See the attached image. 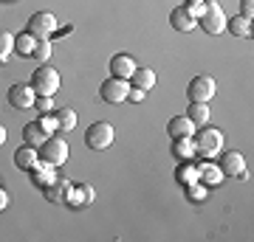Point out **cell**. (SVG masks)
<instances>
[{
  "label": "cell",
  "mask_w": 254,
  "mask_h": 242,
  "mask_svg": "<svg viewBox=\"0 0 254 242\" xmlns=\"http://www.w3.org/2000/svg\"><path fill=\"white\" fill-rule=\"evenodd\" d=\"M192 144H195V158H203V161H215L220 152H223V133L215 130V127H198L195 133H192Z\"/></svg>",
  "instance_id": "cell-1"
},
{
  "label": "cell",
  "mask_w": 254,
  "mask_h": 242,
  "mask_svg": "<svg viewBox=\"0 0 254 242\" xmlns=\"http://www.w3.org/2000/svg\"><path fill=\"white\" fill-rule=\"evenodd\" d=\"M37 155H40V163H48V166H60V163L68 161V155H71V149H68V141L65 138H60V135H48L46 141L37 146Z\"/></svg>",
  "instance_id": "cell-2"
},
{
  "label": "cell",
  "mask_w": 254,
  "mask_h": 242,
  "mask_svg": "<svg viewBox=\"0 0 254 242\" xmlns=\"http://www.w3.org/2000/svg\"><path fill=\"white\" fill-rule=\"evenodd\" d=\"M198 26L206 31V34H223L226 31V14L215 0H203L198 14Z\"/></svg>",
  "instance_id": "cell-3"
},
{
  "label": "cell",
  "mask_w": 254,
  "mask_h": 242,
  "mask_svg": "<svg viewBox=\"0 0 254 242\" xmlns=\"http://www.w3.org/2000/svg\"><path fill=\"white\" fill-rule=\"evenodd\" d=\"M31 88H34L37 96H54L60 90V73L57 68H48L46 62H40V68H34V76H31Z\"/></svg>",
  "instance_id": "cell-4"
},
{
  "label": "cell",
  "mask_w": 254,
  "mask_h": 242,
  "mask_svg": "<svg viewBox=\"0 0 254 242\" xmlns=\"http://www.w3.org/2000/svg\"><path fill=\"white\" fill-rule=\"evenodd\" d=\"M113 138H116V130H113V124H108V121H96V124H91L88 133H85L88 149H96V152L108 149L110 144H113Z\"/></svg>",
  "instance_id": "cell-5"
},
{
  "label": "cell",
  "mask_w": 254,
  "mask_h": 242,
  "mask_svg": "<svg viewBox=\"0 0 254 242\" xmlns=\"http://www.w3.org/2000/svg\"><path fill=\"white\" fill-rule=\"evenodd\" d=\"M57 17L51 14V11H37V14H31L28 17V26L26 31L31 37H37V40H48L51 34H57Z\"/></svg>",
  "instance_id": "cell-6"
},
{
  "label": "cell",
  "mask_w": 254,
  "mask_h": 242,
  "mask_svg": "<svg viewBox=\"0 0 254 242\" xmlns=\"http://www.w3.org/2000/svg\"><path fill=\"white\" fill-rule=\"evenodd\" d=\"M218 93V88H215V79L212 76H206V73H200V76H195V79L187 85V96H190V101H206Z\"/></svg>",
  "instance_id": "cell-7"
},
{
  "label": "cell",
  "mask_w": 254,
  "mask_h": 242,
  "mask_svg": "<svg viewBox=\"0 0 254 242\" xmlns=\"http://www.w3.org/2000/svg\"><path fill=\"white\" fill-rule=\"evenodd\" d=\"M102 99L108 101V104H122L127 99V93H130V82L127 79H119V76H110V79L102 82Z\"/></svg>",
  "instance_id": "cell-8"
},
{
  "label": "cell",
  "mask_w": 254,
  "mask_h": 242,
  "mask_svg": "<svg viewBox=\"0 0 254 242\" xmlns=\"http://www.w3.org/2000/svg\"><path fill=\"white\" fill-rule=\"evenodd\" d=\"M34 99H37V93H34L31 85H11V88H9V104L14 110L34 107Z\"/></svg>",
  "instance_id": "cell-9"
},
{
  "label": "cell",
  "mask_w": 254,
  "mask_h": 242,
  "mask_svg": "<svg viewBox=\"0 0 254 242\" xmlns=\"http://www.w3.org/2000/svg\"><path fill=\"white\" fill-rule=\"evenodd\" d=\"M170 26H173L175 31H192V28L198 26V17H195L192 9L184 3V6H175V9L170 11Z\"/></svg>",
  "instance_id": "cell-10"
},
{
  "label": "cell",
  "mask_w": 254,
  "mask_h": 242,
  "mask_svg": "<svg viewBox=\"0 0 254 242\" xmlns=\"http://www.w3.org/2000/svg\"><path fill=\"white\" fill-rule=\"evenodd\" d=\"M220 158V172H223V178H237V175H240V172H246V158L240 152H235V149H232V152H220L218 155Z\"/></svg>",
  "instance_id": "cell-11"
},
{
  "label": "cell",
  "mask_w": 254,
  "mask_h": 242,
  "mask_svg": "<svg viewBox=\"0 0 254 242\" xmlns=\"http://www.w3.org/2000/svg\"><path fill=\"white\" fill-rule=\"evenodd\" d=\"M198 180L206 189H215L223 183V172H220V166L215 161H200L198 163Z\"/></svg>",
  "instance_id": "cell-12"
},
{
  "label": "cell",
  "mask_w": 254,
  "mask_h": 242,
  "mask_svg": "<svg viewBox=\"0 0 254 242\" xmlns=\"http://www.w3.org/2000/svg\"><path fill=\"white\" fill-rule=\"evenodd\" d=\"M71 189H73V183L68 178H54V183H48L43 192H46V197L51 200V203H68Z\"/></svg>",
  "instance_id": "cell-13"
},
{
  "label": "cell",
  "mask_w": 254,
  "mask_h": 242,
  "mask_svg": "<svg viewBox=\"0 0 254 242\" xmlns=\"http://www.w3.org/2000/svg\"><path fill=\"white\" fill-rule=\"evenodd\" d=\"M136 71V59L130 54H113L110 56V76H119V79H130Z\"/></svg>",
  "instance_id": "cell-14"
},
{
  "label": "cell",
  "mask_w": 254,
  "mask_h": 242,
  "mask_svg": "<svg viewBox=\"0 0 254 242\" xmlns=\"http://www.w3.org/2000/svg\"><path fill=\"white\" fill-rule=\"evenodd\" d=\"M37 163H40V155H37V146H31V144H23L14 152V166L20 172H31Z\"/></svg>",
  "instance_id": "cell-15"
},
{
  "label": "cell",
  "mask_w": 254,
  "mask_h": 242,
  "mask_svg": "<svg viewBox=\"0 0 254 242\" xmlns=\"http://www.w3.org/2000/svg\"><path fill=\"white\" fill-rule=\"evenodd\" d=\"M195 130H198V127L192 124L187 116H173L167 121V135H170V138H192Z\"/></svg>",
  "instance_id": "cell-16"
},
{
  "label": "cell",
  "mask_w": 254,
  "mask_h": 242,
  "mask_svg": "<svg viewBox=\"0 0 254 242\" xmlns=\"http://www.w3.org/2000/svg\"><path fill=\"white\" fill-rule=\"evenodd\" d=\"M93 197H96V192H93L91 183H76L71 189V197H68V206L73 208H82V206H91Z\"/></svg>",
  "instance_id": "cell-17"
},
{
  "label": "cell",
  "mask_w": 254,
  "mask_h": 242,
  "mask_svg": "<svg viewBox=\"0 0 254 242\" xmlns=\"http://www.w3.org/2000/svg\"><path fill=\"white\" fill-rule=\"evenodd\" d=\"M127 82H130L133 88L153 90L155 88V71H153V68H136V71H133V76H130Z\"/></svg>",
  "instance_id": "cell-18"
},
{
  "label": "cell",
  "mask_w": 254,
  "mask_h": 242,
  "mask_svg": "<svg viewBox=\"0 0 254 242\" xmlns=\"http://www.w3.org/2000/svg\"><path fill=\"white\" fill-rule=\"evenodd\" d=\"M175 180L181 186H190L198 180V163L195 161H178V169H175Z\"/></svg>",
  "instance_id": "cell-19"
},
{
  "label": "cell",
  "mask_w": 254,
  "mask_h": 242,
  "mask_svg": "<svg viewBox=\"0 0 254 242\" xmlns=\"http://www.w3.org/2000/svg\"><path fill=\"white\" fill-rule=\"evenodd\" d=\"M48 135H51V133H46L40 121H28V124L23 127V141H26V144H31V146H40V144L46 141Z\"/></svg>",
  "instance_id": "cell-20"
},
{
  "label": "cell",
  "mask_w": 254,
  "mask_h": 242,
  "mask_svg": "<svg viewBox=\"0 0 254 242\" xmlns=\"http://www.w3.org/2000/svg\"><path fill=\"white\" fill-rule=\"evenodd\" d=\"M54 166H48V163H37L34 169H31V183L37 189H46L48 183H54Z\"/></svg>",
  "instance_id": "cell-21"
},
{
  "label": "cell",
  "mask_w": 254,
  "mask_h": 242,
  "mask_svg": "<svg viewBox=\"0 0 254 242\" xmlns=\"http://www.w3.org/2000/svg\"><path fill=\"white\" fill-rule=\"evenodd\" d=\"M226 31L232 37H252V20L237 14V17H226Z\"/></svg>",
  "instance_id": "cell-22"
},
{
  "label": "cell",
  "mask_w": 254,
  "mask_h": 242,
  "mask_svg": "<svg viewBox=\"0 0 254 242\" xmlns=\"http://www.w3.org/2000/svg\"><path fill=\"white\" fill-rule=\"evenodd\" d=\"M187 118H190L195 127H203L209 121V104H206V101H190V107H187Z\"/></svg>",
  "instance_id": "cell-23"
},
{
  "label": "cell",
  "mask_w": 254,
  "mask_h": 242,
  "mask_svg": "<svg viewBox=\"0 0 254 242\" xmlns=\"http://www.w3.org/2000/svg\"><path fill=\"white\" fill-rule=\"evenodd\" d=\"M54 121H57V133H71L73 127H76V113L71 107L54 110Z\"/></svg>",
  "instance_id": "cell-24"
},
{
  "label": "cell",
  "mask_w": 254,
  "mask_h": 242,
  "mask_svg": "<svg viewBox=\"0 0 254 242\" xmlns=\"http://www.w3.org/2000/svg\"><path fill=\"white\" fill-rule=\"evenodd\" d=\"M173 158H178V161H192L195 158L192 138H173Z\"/></svg>",
  "instance_id": "cell-25"
},
{
  "label": "cell",
  "mask_w": 254,
  "mask_h": 242,
  "mask_svg": "<svg viewBox=\"0 0 254 242\" xmlns=\"http://www.w3.org/2000/svg\"><path fill=\"white\" fill-rule=\"evenodd\" d=\"M34 45H37V37H31L28 31L14 37V51H17L20 56H31L34 54Z\"/></svg>",
  "instance_id": "cell-26"
},
{
  "label": "cell",
  "mask_w": 254,
  "mask_h": 242,
  "mask_svg": "<svg viewBox=\"0 0 254 242\" xmlns=\"http://www.w3.org/2000/svg\"><path fill=\"white\" fill-rule=\"evenodd\" d=\"M14 51V34H9L6 28H0V65L6 62Z\"/></svg>",
  "instance_id": "cell-27"
},
{
  "label": "cell",
  "mask_w": 254,
  "mask_h": 242,
  "mask_svg": "<svg viewBox=\"0 0 254 242\" xmlns=\"http://www.w3.org/2000/svg\"><path fill=\"white\" fill-rule=\"evenodd\" d=\"M31 56H34L37 62H48V56H51V40H37Z\"/></svg>",
  "instance_id": "cell-28"
},
{
  "label": "cell",
  "mask_w": 254,
  "mask_h": 242,
  "mask_svg": "<svg viewBox=\"0 0 254 242\" xmlns=\"http://www.w3.org/2000/svg\"><path fill=\"white\" fill-rule=\"evenodd\" d=\"M187 194H190L192 203H203V200H206V186H203L200 180H195V183L187 186Z\"/></svg>",
  "instance_id": "cell-29"
},
{
  "label": "cell",
  "mask_w": 254,
  "mask_h": 242,
  "mask_svg": "<svg viewBox=\"0 0 254 242\" xmlns=\"http://www.w3.org/2000/svg\"><path fill=\"white\" fill-rule=\"evenodd\" d=\"M34 107L40 110V113H54V101H51V96H37Z\"/></svg>",
  "instance_id": "cell-30"
},
{
  "label": "cell",
  "mask_w": 254,
  "mask_h": 242,
  "mask_svg": "<svg viewBox=\"0 0 254 242\" xmlns=\"http://www.w3.org/2000/svg\"><path fill=\"white\" fill-rule=\"evenodd\" d=\"M37 121H40V124H43V130H46V133H54V130H57V121H54V113H51V116H46V113H43V116L37 118Z\"/></svg>",
  "instance_id": "cell-31"
},
{
  "label": "cell",
  "mask_w": 254,
  "mask_h": 242,
  "mask_svg": "<svg viewBox=\"0 0 254 242\" xmlns=\"http://www.w3.org/2000/svg\"><path fill=\"white\" fill-rule=\"evenodd\" d=\"M144 96H147V90L133 88V85H130V93H127V99H130V101H144Z\"/></svg>",
  "instance_id": "cell-32"
},
{
  "label": "cell",
  "mask_w": 254,
  "mask_h": 242,
  "mask_svg": "<svg viewBox=\"0 0 254 242\" xmlns=\"http://www.w3.org/2000/svg\"><path fill=\"white\" fill-rule=\"evenodd\" d=\"M240 14L252 20V14H254V0H240Z\"/></svg>",
  "instance_id": "cell-33"
},
{
  "label": "cell",
  "mask_w": 254,
  "mask_h": 242,
  "mask_svg": "<svg viewBox=\"0 0 254 242\" xmlns=\"http://www.w3.org/2000/svg\"><path fill=\"white\" fill-rule=\"evenodd\" d=\"M9 206V194H6V192H3V189H0V211H3V208Z\"/></svg>",
  "instance_id": "cell-34"
},
{
  "label": "cell",
  "mask_w": 254,
  "mask_h": 242,
  "mask_svg": "<svg viewBox=\"0 0 254 242\" xmlns=\"http://www.w3.org/2000/svg\"><path fill=\"white\" fill-rule=\"evenodd\" d=\"M3 141H6V127H0V146H3Z\"/></svg>",
  "instance_id": "cell-35"
},
{
  "label": "cell",
  "mask_w": 254,
  "mask_h": 242,
  "mask_svg": "<svg viewBox=\"0 0 254 242\" xmlns=\"http://www.w3.org/2000/svg\"><path fill=\"white\" fill-rule=\"evenodd\" d=\"M184 3H187V6H195V3H203V0H184Z\"/></svg>",
  "instance_id": "cell-36"
}]
</instances>
